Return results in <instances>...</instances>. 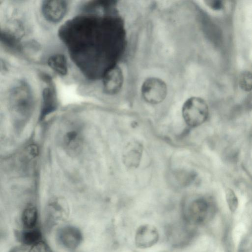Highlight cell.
I'll use <instances>...</instances> for the list:
<instances>
[{"label":"cell","instance_id":"obj_1","mask_svg":"<svg viewBox=\"0 0 252 252\" xmlns=\"http://www.w3.org/2000/svg\"><path fill=\"white\" fill-rule=\"evenodd\" d=\"M30 87L20 81L9 90V110L17 129L23 128L30 120L34 109V98Z\"/></svg>","mask_w":252,"mask_h":252},{"label":"cell","instance_id":"obj_2","mask_svg":"<svg viewBox=\"0 0 252 252\" xmlns=\"http://www.w3.org/2000/svg\"><path fill=\"white\" fill-rule=\"evenodd\" d=\"M183 119L189 126L195 127L203 124L207 119L209 108L202 98L192 96L187 99L182 106Z\"/></svg>","mask_w":252,"mask_h":252},{"label":"cell","instance_id":"obj_3","mask_svg":"<svg viewBox=\"0 0 252 252\" xmlns=\"http://www.w3.org/2000/svg\"><path fill=\"white\" fill-rule=\"evenodd\" d=\"M141 94L143 99L151 104L162 102L167 94V87L160 78L150 77L146 79L141 85Z\"/></svg>","mask_w":252,"mask_h":252},{"label":"cell","instance_id":"obj_4","mask_svg":"<svg viewBox=\"0 0 252 252\" xmlns=\"http://www.w3.org/2000/svg\"><path fill=\"white\" fill-rule=\"evenodd\" d=\"M210 210L211 205L207 200L204 198L195 199L187 207V219L193 224H202L207 220Z\"/></svg>","mask_w":252,"mask_h":252},{"label":"cell","instance_id":"obj_5","mask_svg":"<svg viewBox=\"0 0 252 252\" xmlns=\"http://www.w3.org/2000/svg\"><path fill=\"white\" fill-rule=\"evenodd\" d=\"M124 78L121 68L117 65L109 68L102 76V87L104 93L108 95H115L121 90Z\"/></svg>","mask_w":252,"mask_h":252},{"label":"cell","instance_id":"obj_6","mask_svg":"<svg viewBox=\"0 0 252 252\" xmlns=\"http://www.w3.org/2000/svg\"><path fill=\"white\" fill-rule=\"evenodd\" d=\"M67 7V2L65 0H44L41 3V10L46 21L58 23L64 17Z\"/></svg>","mask_w":252,"mask_h":252},{"label":"cell","instance_id":"obj_7","mask_svg":"<svg viewBox=\"0 0 252 252\" xmlns=\"http://www.w3.org/2000/svg\"><path fill=\"white\" fill-rule=\"evenodd\" d=\"M159 239L157 229L151 224H143L136 230L135 235V244L137 247L146 249L155 245Z\"/></svg>","mask_w":252,"mask_h":252},{"label":"cell","instance_id":"obj_8","mask_svg":"<svg viewBox=\"0 0 252 252\" xmlns=\"http://www.w3.org/2000/svg\"><path fill=\"white\" fill-rule=\"evenodd\" d=\"M143 151V145L139 141L132 140L128 142L122 153V160L125 165L128 168H137L140 163Z\"/></svg>","mask_w":252,"mask_h":252},{"label":"cell","instance_id":"obj_9","mask_svg":"<svg viewBox=\"0 0 252 252\" xmlns=\"http://www.w3.org/2000/svg\"><path fill=\"white\" fill-rule=\"evenodd\" d=\"M59 242L69 249L76 248L82 240L80 231L72 226H65L61 228L58 233Z\"/></svg>","mask_w":252,"mask_h":252},{"label":"cell","instance_id":"obj_10","mask_svg":"<svg viewBox=\"0 0 252 252\" xmlns=\"http://www.w3.org/2000/svg\"><path fill=\"white\" fill-rule=\"evenodd\" d=\"M63 145L64 148L71 154L78 152L82 145V135L79 129L71 128L65 131L63 137Z\"/></svg>","mask_w":252,"mask_h":252},{"label":"cell","instance_id":"obj_11","mask_svg":"<svg viewBox=\"0 0 252 252\" xmlns=\"http://www.w3.org/2000/svg\"><path fill=\"white\" fill-rule=\"evenodd\" d=\"M57 106V98L53 89L51 87L44 88L42 93V100L40 120L55 111Z\"/></svg>","mask_w":252,"mask_h":252},{"label":"cell","instance_id":"obj_12","mask_svg":"<svg viewBox=\"0 0 252 252\" xmlns=\"http://www.w3.org/2000/svg\"><path fill=\"white\" fill-rule=\"evenodd\" d=\"M67 209V204L63 199L55 198L47 206V217L52 222L66 216Z\"/></svg>","mask_w":252,"mask_h":252},{"label":"cell","instance_id":"obj_13","mask_svg":"<svg viewBox=\"0 0 252 252\" xmlns=\"http://www.w3.org/2000/svg\"><path fill=\"white\" fill-rule=\"evenodd\" d=\"M49 67L59 75L64 76L68 73V63L66 57L62 54L51 56L47 60Z\"/></svg>","mask_w":252,"mask_h":252},{"label":"cell","instance_id":"obj_14","mask_svg":"<svg viewBox=\"0 0 252 252\" xmlns=\"http://www.w3.org/2000/svg\"><path fill=\"white\" fill-rule=\"evenodd\" d=\"M38 219V211L34 206L29 205L23 210L21 220L25 229H32L36 227Z\"/></svg>","mask_w":252,"mask_h":252},{"label":"cell","instance_id":"obj_15","mask_svg":"<svg viewBox=\"0 0 252 252\" xmlns=\"http://www.w3.org/2000/svg\"><path fill=\"white\" fill-rule=\"evenodd\" d=\"M20 240L24 245L32 246L42 240L41 233L37 227L25 229L20 234Z\"/></svg>","mask_w":252,"mask_h":252},{"label":"cell","instance_id":"obj_16","mask_svg":"<svg viewBox=\"0 0 252 252\" xmlns=\"http://www.w3.org/2000/svg\"><path fill=\"white\" fill-rule=\"evenodd\" d=\"M225 193L228 208L231 212H234L238 207V198L234 191L231 189H227Z\"/></svg>","mask_w":252,"mask_h":252},{"label":"cell","instance_id":"obj_17","mask_svg":"<svg viewBox=\"0 0 252 252\" xmlns=\"http://www.w3.org/2000/svg\"><path fill=\"white\" fill-rule=\"evenodd\" d=\"M239 85L242 89L244 91L252 90V71H245L241 75Z\"/></svg>","mask_w":252,"mask_h":252},{"label":"cell","instance_id":"obj_18","mask_svg":"<svg viewBox=\"0 0 252 252\" xmlns=\"http://www.w3.org/2000/svg\"><path fill=\"white\" fill-rule=\"evenodd\" d=\"M28 252H52L48 244L43 240L31 246Z\"/></svg>","mask_w":252,"mask_h":252},{"label":"cell","instance_id":"obj_19","mask_svg":"<svg viewBox=\"0 0 252 252\" xmlns=\"http://www.w3.org/2000/svg\"><path fill=\"white\" fill-rule=\"evenodd\" d=\"M177 180L183 185L187 186L194 179V175L190 172L182 171L177 174Z\"/></svg>","mask_w":252,"mask_h":252},{"label":"cell","instance_id":"obj_20","mask_svg":"<svg viewBox=\"0 0 252 252\" xmlns=\"http://www.w3.org/2000/svg\"><path fill=\"white\" fill-rule=\"evenodd\" d=\"M206 4L210 8L214 10H220L223 7V1L219 0H205Z\"/></svg>","mask_w":252,"mask_h":252}]
</instances>
